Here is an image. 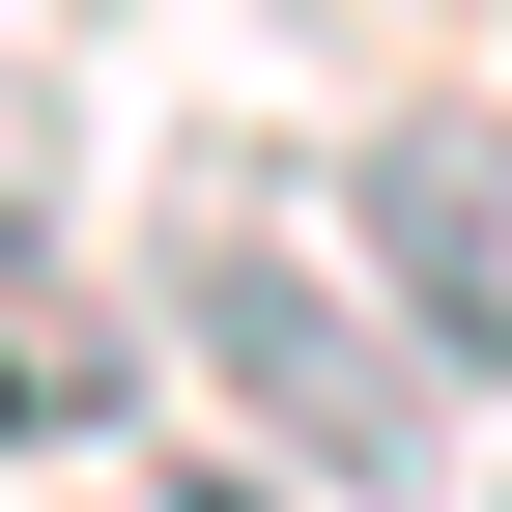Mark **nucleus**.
Here are the masks:
<instances>
[{"label": "nucleus", "mask_w": 512, "mask_h": 512, "mask_svg": "<svg viewBox=\"0 0 512 512\" xmlns=\"http://www.w3.org/2000/svg\"><path fill=\"white\" fill-rule=\"evenodd\" d=\"M342 228H370V285H399L427 370H512V114H399L342 171Z\"/></svg>", "instance_id": "nucleus-2"}, {"label": "nucleus", "mask_w": 512, "mask_h": 512, "mask_svg": "<svg viewBox=\"0 0 512 512\" xmlns=\"http://www.w3.org/2000/svg\"><path fill=\"white\" fill-rule=\"evenodd\" d=\"M171 342H200L228 427H285L313 484H399V456H427V342H399V313H370L285 200H256V171H200V200H171Z\"/></svg>", "instance_id": "nucleus-1"}, {"label": "nucleus", "mask_w": 512, "mask_h": 512, "mask_svg": "<svg viewBox=\"0 0 512 512\" xmlns=\"http://www.w3.org/2000/svg\"><path fill=\"white\" fill-rule=\"evenodd\" d=\"M29 171H57V86H29V57H0V200H29Z\"/></svg>", "instance_id": "nucleus-4"}, {"label": "nucleus", "mask_w": 512, "mask_h": 512, "mask_svg": "<svg viewBox=\"0 0 512 512\" xmlns=\"http://www.w3.org/2000/svg\"><path fill=\"white\" fill-rule=\"evenodd\" d=\"M0 427H114V313L57 285V228L0 200Z\"/></svg>", "instance_id": "nucleus-3"}]
</instances>
